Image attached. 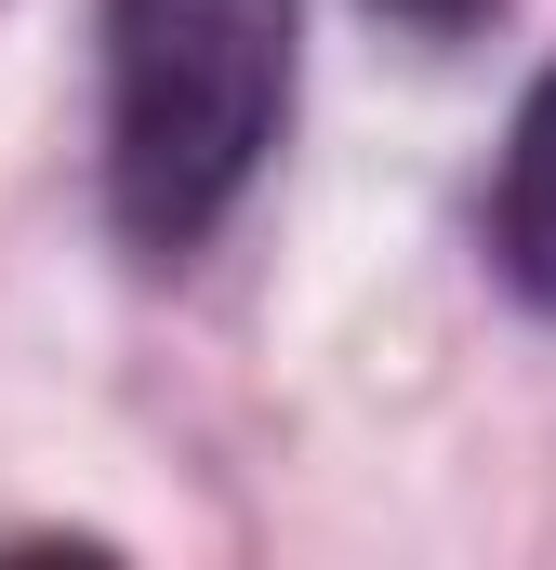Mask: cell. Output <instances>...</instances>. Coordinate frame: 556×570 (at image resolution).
Masks as SVG:
<instances>
[{
    "mask_svg": "<svg viewBox=\"0 0 556 570\" xmlns=\"http://www.w3.org/2000/svg\"><path fill=\"white\" fill-rule=\"evenodd\" d=\"M291 120V0H107V226L199 253Z\"/></svg>",
    "mask_w": 556,
    "mask_h": 570,
    "instance_id": "obj_1",
    "label": "cell"
},
{
    "mask_svg": "<svg viewBox=\"0 0 556 570\" xmlns=\"http://www.w3.org/2000/svg\"><path fill=\"white\" fill-rule=\"evenodd\" d=\"M490 239H504V279H517V292L556 318V67L530 80V107H517V146H504V213H490Z\"/></svg>",
    "mask_w": 556,
    "mask_h": 570,
    "instance_id": "obj_2",
    "label": "cell"
},
{
    "mask_svg": "<svg viewBox=\"0 0 556 570\" xmlns=\"http://www.w3.org/2000/svg\"><path fill=\"white\" fill-rule=\"evenodd\" d=\"M385 13H398V27H424V40H450V27H464V13H490V0H385Z\"/></svg>",
    "mask_w": 556,
    "mask_h": 570,
    "instance_id": "obj_3",
    "label": "cell"
}]
</instances>
